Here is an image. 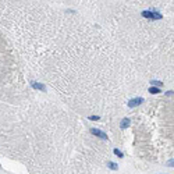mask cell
<instances>
[{
    "mask_svg": "<svg viewBox=\"0 0 174 174\" xmlns=\"http://www.w3.org/2000/svg\"><path fill=\"white\" fill-rule=\"evenodd\" d=\"M142 17L149 18V20H162L163 15L159 11H155V10H145V11H142Z\"/></svg>",
    "mask_w": 174,
    "mask_h": 174,
    "instance_id": "cell-1",
    "label": "cell"
},
{
    "mask_svg": "<svg viewBox=\"0 0 174 174\" xmlns=\"http://www.w3.org/2000/svg\"><path fill=\"white\" fill-rule=\"evenodd\" d=\"M144 98H141V96H138V98H134V99H130V102H128V107H137V106H139L141 103H144Z\"/></svg>",
    "mask_w": 174,
    "mask_h": 174,
    "instance_id": "cell-2",
    "label": "cell"
},
{
    "mask_svg": "<svg viewBox=\"0 0 174 174\" xmlns=\"http://www.w3.org/2000/svg\"><path fill=\"white\" fill-rule=\"evenodd\" d=\"M89 132H91L92 135H96V137L102 138V139H107V134H106V132H103V131L98 130V128H91V130H89Z\"/></svg>",
    "mask_w": 174,
    "mask_h": 174,
    "instance_id": "cell-3",
    "label": "cell"
},
{
    "mask_svg": "<svg viewBox=\"0 0 174 174\" xmlns=\"http://www.w3.org/2000/svg\"><path fill=\"white\" fill-rule=\"evenodd\" d=\"M31 87L34 88V89H36V91L46 92V87H45L43 84H39V82H35V81H32V82H31Z\"/></svg>",
    "mask_w": 174,
    "mask_h": 174,
    "instance_id": "cell-4",
    "label": "cell"
},
{
    "mask_svg": "<svg viewBox=\"0 0 174 174\" xmlns=\"http://www.w3.org/2000/svg\"><path fill=\"white\" fill-rule=\"evenodd\" d=\"M130 123H131V121H130V118H128V117H124V118L121 120V123H120V127H121L123 130H125L127 127L130 125Z\"/></svg>",
    "mask_w": 174,
    "mask_h": 174,
    "instance_id": "cell-5",
    "label": "cell"
},
{
    "mask_svg": "<svg viewBox=\"0 0 174 174\" xmlns=\"http://www.w3.org/2000/svg\"><path fill=\"white\" fill-rule=\"evenodd\" d=\"M149 93H153V95H157V93H160V88H157V87H150L148 89Z\"/></svg>",
    "mask_w": 174,
    "mask_h": 174,
    "instance_id": "cell-6",
    "label": "cell"
},
{
    "mask_svg": "<svg viewBox=\"0 0 174 174\" xmlns=\"http://www.w3.org/2000/svg\"><path fill=\"white\" fill-rule=\"evenodd\" d=\"M107 167H109L110 170H118V164L114 163V162H109V163H107Z\"/></svg>",
    "mask_w": 174,
    "mask_h": 174,
    "instance_id": "cell-7",
    "label": "cell"
},
{
    "mask_svg": "<svg viewBox=\"0 0 174 174\" xmlns=\"http://www.w3.org/2000/svg\"><path fill=\"white\" fill-rule=\"evenodd\" d=\"M150 84H152V87H162V85H163V82H160V81H157V79H152V81H150Z\"/></svg>",
    "mask_w": 174,
    "mask_h": 174,
    "instance_id": "cell-8",
    "label": "cell"
},
{
    "mask_svg": "<svg viewBox=\"0 0 174 174\" xmlns=\"http://www.w3.org/2000/svg\"><path fill=\"white\" fill-rule=\"evenodd\" d=\"M113 153L118 157H124V153H123L121 150H118V149H113Z\"/></svg>",
    "mask_w": 174,
    "mask_h": 174,
    "instance_id": "cell-9",
    "label": "cell"
},
{
    "mask_svg": "<svg viewBox=\"0 0 174 174\" xmlns=\"http://www.w3.org/2000/svg\"><path fill=\"white\" fill-rule=\"evenodd\" d=\"M89 120H91V121H98V120H100V117L99 116H91Z\"/></svg>",
    "mask_w": 174,
    "mask_h": 174,
    "instance_id": "cell-10",
    "label": "cell"
},
{
    "mask_svg": "<svg viewBox=\"0 0 174 174\" xmlns=\"http://www.w3.org/2000/svg\"><path fill=\"white\" fill-rule=\"evenodd\" d=\"M173 93H174V91H167V92H166V95H167V96H171Z\"/></svg>",
    "mask_w": 174,
    "mask_h": 174,
    "instance_id": "cell-11",
    "label": "cell"
},
{
    "mask_svg": "<svg viewBox=\"0 0 174 174\" xmlns=\"http://www.w3.org/2000/svg\"><path fill=\"white\" fill-rule=\"evenodd\" d=\"M167 166H170V167H173V166H174V160H170L169 163H167Z\"/></svg>",
    "mask_w": 174,
    "mask_h": 174,
    "instance_id": "cell-12",
    "label": "cell"
}]
</instances>
